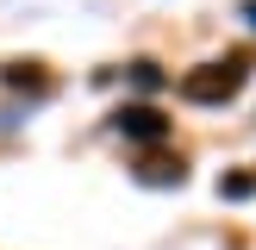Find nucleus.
I'll use <instances>...</instances> for the list:
<instances>
[{
	"label": "nucleus",
	"mask_w": 256,
	"mask_h": 250,
	"mask_svg": "<svg viewBox=\"0 0 256 250\" xmlns=\"http://www.w3.org/2000/svg\"><path fill=\"white\" fill-rule=\"evenodd\" d=\"M138 175H144V182H156V188H169V182L182 188V162H162V156H150V162H144Z\"/></svg>",
	"instance_id": "4"
},
{
	"label": "nucleus",
	"mask_w": 256,
	"mask_h": 250,
	"mask_svg": "<svg viewBox=\"0 0 256 250\" xmlns=\"http://www.w3.org/2000/svg\"><path fill=\"white\" fill-rule=\"evenodd\" d=\"M112 125H119L125 138H138V144H162V138H169V119H162L156 106H119Z\"/></svg>",
	"instance_id": "2"
},
{
	"label": "nucleus",
	"mask_w": 256,
	"mask_h": 250,
	"mask_svg": "<svg viewBox=\"0 0 256 250\" xmlns=\"http://www.w3.org/2000/svg\"><path fill=\"white\" fill-rule=\"evenodd\" d=\"M250 82V56H225V62H200V69L182 75V100L194 106H225L238 88Z\"/></svg>",
	"instance_id": "1"
},
{
	"label": "nucleus",
	"mask_w": 256,
	"mask_h": 250,
	"mask_svg": "<svg viewBox=\"0 0 256 250\" xmlns=\"http://www.w3.org/2000/svg\"><path fill=\"white\" fill-rule=\"evenodd\" d=\"M219 194H225V200H250V194H256V182H250V175H225Z\"/></svg>",
	"instance_id": "5"
},
{
	"label": "nucleus",
	"mask_w": 256,
	"mask_h": 250,
	"mask_svg": "<svg viewBox=\"0 0 256 250\" xmlns=\"http://www.w3.org/2000/svg\"><path fill=\"white\" fill-rule=\"evenodd\" d=\"M132 82L138 88H162V69H156V62H132Z\"/></svg>",
	"instance_id": "6"
},
{
	"label": "nucleus",
	"mask_w": 256,
	"mask_h": 250,
	"mask_svg": "<svg viewBox=\"0 0 256 250\" xmlns=\"http://www.w3.org/2000/svg\"><path fill=\"white\" fill-rule=\"evenodd\" d=\"M0 82H6V88H32V94H50V75L38 69V62H6Z\"/></svg>",
	"instance_id": "3"
},
{
	"label": "nucleus",
	"mask_w": 256,
	"mask_h": 250,
	"mask_svg": "<svg viewBox=\"0 0 256 250\" xmlns=\"http://www.w3.org/2000/svg\"><path fill=\"white\" fill-rule=\"evenodd\" d=\"M244 19H250V25H256V0H244Z\"/></svg>",
	"instance_id": "7"
}]
</instances>
